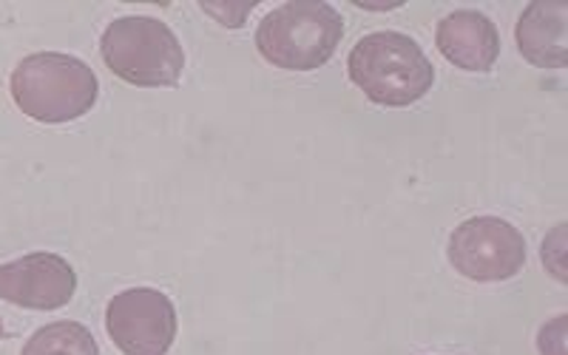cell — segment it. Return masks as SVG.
Instances as JSON below:
<instances>
[{
    "instance_id": "6da1fadb",
    "label": "cell",
    "mask_w": 568,
    "mask_h": 355,
    "mask_svg": "<svg viewBox=\"0 0 568 355\" xmlns=\"http://www.w3.org/2000/svg\"><path fill=\"white\" fill-rule=\"evenodd\" d=\"M12 100L29 120L43 125L74 123L100 98V80L85 60L63 52H38L20 60L9 80Z\"/></svg>"
},
{
    "instance_id": "7a4b0ae2",
    "label": "cell",
    "mask_w": 568,
    "mask_h": 355,
    "mask_svg": "<svg viewBox=\"0 0 568 355\" xmlns=\"http://www.w3.org/2000/svg\"><path fill=\"white\" fill-rule=\"evenodd\" d=\"M347 74L364 98L384 109H409L435 85V65L409 34L373 32L353 45Z\"/></svg>"
},
{
    "instance_id": "3957f363",
    "label": "cell",
    "mask_w": 568,
    "mask_h": 355,
    "mask_svg": "<svg viewBox=\"0 0 568 355\" xmlns=\"http://www.w3.org/2000/svg\"><path fill=\"white\" fill-rule=\"evenodd\" d=\"M344 18L324 0H291L258 20L256 52L284 71H316L333 60Z\"/></svg>"
},
{
    "instance_id": "277c9868",
    "label": "cell",
    "mask_w": 568,
    "mask_h": 355,
    "mask_svg": "<svg viewBox=\"0 0 568 355\" xmlns=\"http://www.w3.org/2000/svg\"><path fill=\"white\" fill-rule=\"evenodd\" d=\"M100 54L114 78L136 89H171L185 71V52L174 29L149 14L111 20L100 38Z\"/></svg>"
},
{
    "instance_id": "5b68a950",
    "label": "cell",
    "mask_w": 568,
    "mask_h": 355,
    "mask_svg": "<svg viewBox=\"0 0 568 355\" xmlns=\"http://www.w3.org/2000/svg\"><path fill=\"white\" fill-rule=\"evenodd\" d=\"M446 258L469 282H509L526 267V240L500 216H471L449 233Z\"/></svg>"
},
{
    "instance_id": "8992f818",
    "label": "cell",
    "mask_w": 568,
    "mask_h": 355,
    "mask_svg": "<svg viewBox=\"0 0 568 355\" xmlns=\"http://www.w3.org/2000/svg\"><path fill=\"white\" fill-rule=\"evenodd\" d=\"M176 329L174 302L154 287H129L105 307V333L123 355H169Z\"/></svg>"
},
{
    "instance_id": "52a82bcc",
    "label": "cell",
    "mask_w": 568,
    "mask_h": 355,
    "mask_svg": "<svg viewBox=\"0 0 568 355\" xmlns=\"http://www.w3.org/2000/svg\"><path fill=\"white\" fill-rule=\"evenodd\" d=\"M78 291V273L58 253H27L0 265V298L23 311H60Z\"/></svg>"
},
{
    "instance_id": "ba28073f",
    "label": "cell",
    "mask_w": 568,
    "mask_h": 355,
    "mask_svg": "<svg viewBox=\"0 0 568 355\" xmlns=\"http://www.w3.org/2000/svg\"><path fill=\"white\" fill-rule=\"evenodd\" d=\"M435 45L455 69L486 74L500 58V32L478 9H455L438 23Z\"/></svg>"
},
{
    "instance_id": "9c48e42d",
    "label": "cell",
    "mask_w": 568,
    "mask_h": 355,
    "mask_svg": "<svg viewBox=\"0 0 568 355\" xmlns=\"http://www.w3.org/2000/svg\"><path fill=\"white\" fill-rule=\"evenodd\" d=\"M517 49L537 69H566L568 63V7L529 3L515 27Z\"/></svg>"
},
{
    "instance_id": "30bf717a",
    "label": "cell",
    "mask_w": 568,
    "mask_h": 355,
    "mask_svg": "<svg viewBox=\"0 0 568 355\" xmlns=\"http://www.w3.org/2000/svg\"><path fill=\"white\" fill-rule=\"evenodd\" d=\"M20 355H100V347L83 324L54 322L34 329Z\"/></svg>"
},
{
    "instance_id": "8fae6325",
    "label": "cell",
    "mask_w": 568,
    "mask_h": 355,
    "mask_svg": "<svg viewBox=\"0 0 568 355\" xmlns=\"http://www.w3.org/2000/svg\"><path fill=\"white\" fill-rule=\"evenodd\" d=\"M562 256H566V225H557L551 236L542 242V265L549 267L551 276L557 282L566 284V267H562Z\"/></svg>"
},
{
    "instance_id": "7c38bea8",
    "label": "cell",
    "mask_w": 568,
    "mask_h": 355,
    "mask_svg": "<svg viewBox=\"0 0 568 355\" xmlns=\"http://www.w3.org/2000/svg\"><path fill=\"white\" fill-rule=\"evenodd\" d=\"M540 355H566V316L551 318L537 336Z\"/></svg>"
},
{
    "instance_id": "4fadbf2b",
    "label": "cell",
    "mask_w": 568,
    "mask_h": 355,
    "mask_svg": "<svg viewBox=\"0 0 568 355\" xmlns=\"http://www.w3.org/2000/svg\"><path fill=\"white\" fill-rule=\"evenodd\" d=\"M200 9L205 14H211L213 20H220L222 27L242 29V27H245L247 14L253 12V3H251V7H211V3H200Z\"/></svg>"
},
{
    "instance_id": "5bb4252c",
    "label": "cell",
    "mask_w": 568,
    "mask_h": 355,
    "mask_svg": "<svg viewBox=\"0 0 568 355\" xmlns=\"http://www.w3.org/2000/svg\"><path fill=\"white\" fill-rule=\"evenodd\" d=\"M9 336H12V333H9L7 324H3V316H0V338H9Z\"/></svg>"
}]
</instances>
